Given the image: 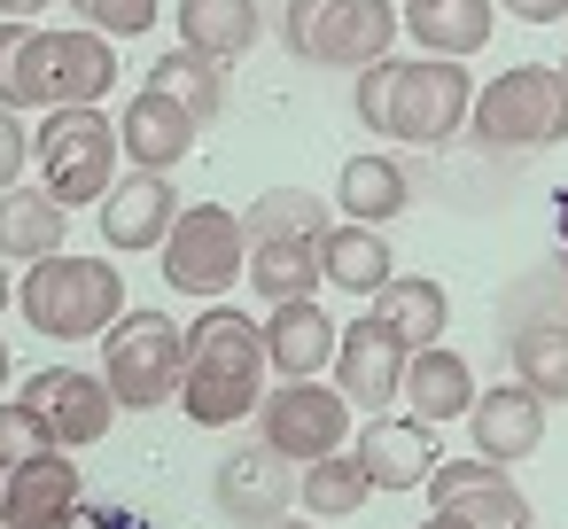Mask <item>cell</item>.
Instances as JSON below:
<instances>
[{
    "instance_id": "1",
    "label": "cell",
    "mask_w": 568,
    "mask_h": 529,
    "mask_svg": "<svg viewBox=\"0 0 568 529\" xmlns=\"http://www.w3.org/2000/svg\"><path fill=\"white\" fill-rule=\"evenodd\" d=\"M265 327L234 304H203L187 319V382H180V413L195 428H226L250 420L265 405Z\"/></svg>"
},
{
    "instance_id": "2",
    "label": "cell",
    "mask_w": 568,
    "mask_h": 529,
    "mask_svg": "<svg viewBox=\"0 0 568 529\" xmlns=\"http://www.w3.org/2000/svg\"><path fill=\"white\" fill-rule=\"evenodd\" d=\"M118 87V48L110 32L79 24V32H24L9 79H0V110H102V94Z\"/></svg>"
},
{
    "instance_id": "3",
    "label": "cell",
    "mask_w": 568,
    "mask_h": 529,
    "mask_svg": "<svg viewBox=\"0 0 568 529\" xmlns=\"http://www.w3.org/2000/svg\"><path fill=\"white\" fill-rule=\"evenodd\" d=\"M17 304H24V319H32L40 335L87 343V335H110V327L125 319V281H118V265H102V257H40V265L24 273Z\"/></svg>"
},
{
    "instance_id": "4",
    "label": "cell",
    "mask_w": 568,
    "mask_h": 529,
    "mask_svg": "<svg viewBox=\"0 0 568 529\" xmlns=\"http://www.w3.org/2000/svg\"><path fill=\"white\" fill-rule=\"evenodd\" d=\"M397 9L389 0H288V17H281V40L296 63H320V71H374L389 63L397 48Z\"/></svg>"
},
{
    "instance_id": "5",
    "label": "cell",
    "mask_w": 568,
    "mask_h": 529,
    "mask_svg": "<svg viewBox=\"0 0 568 529\" xmlns=\"http://www.w3.org/2000/svg\"><path fill=\"white\" fill-rule=\"evenodd\" d=\"M102 382H110L118 413H156L187 382V327L164 312H125L102 335Z\"/></svg>"
},
{
    "instance_id": "6",
    "label": "cell",
    "mask_w": 568,
    "mask_h": 529,
    "mask_svg": "<svg viewBox=\"0 0 568 529\" xmlns=\"http://www.w3.org/2000/svg\"><path fill=\"white\" fill-rule=\"evenodd\" d=\"M118 156H125V141L102 110H48L40 118V187L63 211L102 203L118 187Z\"/></svg>"
},
{
    "instance_id": "7",
    "label": "cell",
    "mask_w": 568,
    "mask_h": 529,
    "mask_svg": "<svg viewBox=\"0 0 568 529\" xmlns=\"http://www.w3.org/2000/svg\"><path fill=\"white\" fill-rule=\"evenodd\" d=\"M475 141L490 149H560L568 141V79L514 63L475 94Z\"/></svg>"
},
{
    "instance_id": "8",
    "label": "cell",
    "mask_w": 568,
    "mask_h": 529,
    "mask_svg": "<svg viewBox=\"0 0 568 529\" xmlns=\"http://www.w3.org/2000/svg\"><path fill=\"white\" fill-rule=\"evenodd\" d=\"M242 273H250V234H242V218H234L226 203H187V211L172 218V234H164V281H172L180 296L219 304Z\"/></svg>"
},
{
    "instance_id": "9",
    "label": "cell",
    "mask_w": 568,
    "mask_h": 529,
    "mask_svg": "<svg viewBox=\"0 0 568 529\" xmlns=\"http://www.w3.org/2000/svg\"><path fill=\"white\" fill-rule=\"evenodd\" d=\"M467 110H475V87H467V71H459L452 55H413V63H397L389 141H413V149L452 141V133L467 125Z\"/></svg>"
},
{
    "instance_id": "10",
    "label": "cell",
    "mask_w": 568,
    "mask_h": 529,
    "mask_svg": "<svg viewBox=\"0 0 568 529\" xmlns=\"http://www.w3.org/2000/svg\"><path fill=\"white\" fill-rule=\"evenodd\" d=\"M257 420H265V444L288 451L296 467H312V459H327V451L351 444V397L327 389V382H281V389H265Z\"/></svg>"
},
{
    "instance_id": "11",
    "label": "cell",
    "mask_w": 568,
    "mask_h": 529,
    "mask_svg": "<svg viewBox=\"0 0 568 529\" xmlns=\"http://www.w3.org/2000/svg\"><path fill=\"white\" fill-rule=\"evenodd\" d=\"M24 405L48 420V436H55L63 451L102 444V436H110V420H118L110 382H102V374H87V366H40V374L24 382Z\"/></svg>"
},
{
    "instance_id": "12",
    "label": "cell",
    "mask_w": 568,
    "mask_h": 529,
    "mask_svg": "<svg viewBox=\"0 0 568 529\" xmlns=\"http://www.w3.org/2000/svg\"><path fill=\"white\" fill-rule=\"evenodd\" d=\"M428 506L436 513H459L467 529H529V498L514 490V475L498 459H444L428 475Z\"/></svg>"
},
{
    "instance_id": "13",
    "label": "cell",
    "mask_w": 568,
    "mask_h": 529,
    "mask_svg": "<svg viewBox=\"0 0 568 529\" xmlns=\"http://www.w3.org/2000/svg\"><path fill=\"white\" fill-rule=\"evenodd\" d=\"M405 366H413V350L366 312V319H351L343 327V343H335V389L358 405V413H382V405H397L405 397Z\"/></svg>"
},
{
    "instance_id": "14",
    "label": "cell",
    "mask_w": 568,
    "mask_h": 529,
    "mask_svg": "<svg viewBox=\"0 0 568 529\" xmlns=\"http://www.w3.org/2000/svg\"><path fill=\"white\" fill-rule=\"evenodd\" d=\"M288 467H296V459H288V451H273V444L234 451V459L211 475L219 513H226V521H242V529H273V521H288V498H296V475H288Z\"/></svg>"
},
{
    "instance_id": "15",
    "label": "cell",
    "mask_w": 568,
    "mask_h": 529,
    "mask_svg": "<svg viewBox=\"0 0 568 529\" xmlns=\"http://www.w3.org/2000/svg\"><path fill=\"white\" fill-rule=\"evenodd\" d=\"M79 459L71 451H40L24 467H9L0 482V529H71L79 521Z\"/></svg>"
},
{
    "instance_id": "16",
    "label": "cell",
    "mask_w": 568,
    "mask_h": 529,
    "mask_svg": "<svg viewBox=\"0 0 568 529\" xmlns=\"http://www.w3.org/2000/svg\"><path fill=\"white\" fill-rule=\"evenodd\" d=\"M187 203H180V187H172V172H125L110 195H102V242L110 250H164V234H172V218H180Z\"/></svg>"
},
{
    "instance_id": "17",
    "label": "cell",
    "mask_w": 568,
    "mask_h": 529,
    "mask_svg": "<svg viewBox=\"0 0 568 529\" xmlns=\"http://www.w3.org/2000/svg\"><path fill=\"white\" fill-rule=\"evenodd\" d=\"M351 459L366 467L374 490H413V482H428V475L444 467V459H436V428H428V420H389V413H374V420L358 428Z\"/></svg>"
},
{
    "instance_id": "18",
    "label": "cell",
    "mask_w": 568,
    "mask_h": 529,
    "mask_svg": "<svg viewBox=\"0 0 568 529\" xmlns=\"http://www.w3.org/2000/svg\"><path fill=\"white\" fill-rule=\"evenodd\" d=\"M265 366L281 374V382H320V366H335V343H343V327L312 304V296H296V304H273L265 319Z\"/></svg>"
},
{
    "instance_id": "19",
    "label": "cell",
    "mask_w": 568,
    "mask_h": 529,
    "mask_svg": "<svg viewBox=\"0 0 568 529\" xmlns=\"http://www.w3.org/2000/svg\"><path fill=\"white\" fill-rule=\"evenodd\" d=\"M195 133H203V125H195L172 94H156V87H141V94L125 102V118H118V141H125L133 172H180L187 149H195Z\"/></svg>"
},
{
    "instance_id": "20",
    "label": "cell",
    "mask_w": 568,
    "mask_h": 529,
    "mask_svg": "<svg viewBox=\"0 0 568 529\" xmlns=\"http://www.w3.org/2000/svg\"><path fill=\"white\" fill-rule=\"evenodd\" d=\"M467 420H475V451H483V459H498V467H514V459H529V451L545 444V397H537V389H521V382L483 389Z\"/></svg>"
},
{
    "instance_id": "21",
    "label": "cell",
    "mask_w": 568,
    "mask_h": 529,
    "mask_svg": "<svg viewBox=\"0 0 568 529\" xmlns=\"http://www.w3.org/2000/svg\"><path fill=\"white\" fill-rule=\"evenodd\" d=\"M320 242H327V234H250V273H242V281H250L265 304H296V296H312V288L327 281Z\"/></svg>"
},
{
    "instance_id": "22",
    "label": "cell",
    "mask_w": 568,
    "mask_h": 529,
    "mask_svg": "<svg viewBox=\"0 0 568 529\" xmlns=\"http://www.w3.org/2000/svg\"><path fill=\"white\" fill-rule=\"evenodd\" d=\"M63 234H71V211L48 187H9L0 195V257H17V265L63 257Z\"/></svg>"
},
{
    "instance_id": "23",
    "label": "cell",
    "mask_w": 568,
    "mask_h": 529,
    "mask_svg": "<svg viewBox=\"0 0 568 529\" xmlns=\"http://www.w3.org/2000/svg\"><path fill=\"white\" fill-rule=\"evenodd\" d=\"M265 32V9L257 0H180V48L211 55V63H234L250 55Z\"/></svg>"
},
{
    "instance_id": "24",
    "label": "cell",
    "mask_w": 568,
    "mask_h": 529,
    "mask_svg": "<svg viewBox=\"0 0 568 529\" xmlns=\"http://www.w3.org/2000/svg\"><path fill=\"white\" fill-rule=\"evenodd\" d=\"M335 211L358 218V226H389V218H405V211H413V180H405V164H397V156H351L343 180H335Z\"/></svg>"
},
{
    "instance_id": "25",
    "label": "cell",
    "mask_w": 568,
    "mask_h": 529,
    "mask_svg": "<svg viewBox=\"0 0 568 529\" xmlns=\"http://www.w3.org/2000/svg\"><path fill=\"white\" fill-rule=\"evenodd\" d=\"M320 265H327V281L343 288V296H382L397 273V257H389V242H382V226H358V218H335L327 226V242H320Z\"/></svg>"
},
{
    "instance_id": "26",
    "label": "cell",
    "mask_w": 568,
    "mask_h": 529,
    "mask_svg": "<svg viewBox=\"0 0 568 529\" xmlns=\"http://www.w3.org/2000/svg\"><path fill=\"white\" fill-rule=\"evenodd\" d=\"M405 397H413V420H459V413H475V366L459 358V350H444V343H428V350H413V366H405Z\"/></svg>"
},
{
    "instance_id": "27",
    "label": "cell",
    "mask_w": 568,
    "mask_h": 529,
    "mask_svg": "<svg viewBox=\"0 0 568 529\" xmlns=\"http://www.w3.org/2000/svg\"><path fill=\"white\" fill-rule=\"evenodd\" d=\"M374 319L405 343V350H428L436 335H444V319H452V304H444V288L436 281H420V273H397L382 296H374Z\"/></svg>"
},
{
    "instance_id": "28",
    "label": "cell",
    "mask_w": 568,
    "mask_h": 529,
    "mask_svg": "<svg viewBox=\"0 0 568 529\" xmlns=\"http://www.w3.org/2000/svg\"><path fill=\"white\" fill-rule=\"evenodd\" d=\"M149 87H156V94H172V102H180L195 125L226 118V63H211V55H195V48H172V55H156Z\"/></svg>"
},
{
    "instance_id": "29",
    "label": "cell",
    "mask_w": 568,
    "mask_h": 529,
    "mask_svg": "<svg viewBox=\"0 0 568 529\" xmlns=\"http://www.w3.org/2000/svg\"><path fill=\"white\" fill-rule=\"evenodd\" d=\"M506 350H514V382L521 389H537L545 405L568 397V319H529V327L506 335Z\"/></svg>"
},
{
    "instance_id": "30",
    "label": "cell",
    "mask_w": 568,
    "mask_h": 529,
    "mask_svg": "<svg viewBox=\"0 0 568 529\" xmlns=\"http://www.w3.org/2000/svg\"><path fill=\"white\" fill-rule=\"evenodd\" d=\"M413 24V40L428 48V55H475L483 40H490V24H498V0H436V9H420V17H405Z\"/></svg>"
},
{
    "instance_id": "31",
    "label": "cell",
    "mask_w": 568,
    "mask_h": 529,
    "mask_svg": "<svg viewBox=\"0 0 568 529\" xmlns=\"http://www.w3.org/2000/svg\"><path fill=\"white\" fill-rule=\"evenodd\" d=\"M296 498H304L312 513H358V506L374 498V482H366V467H358L351 451H327V459H312V467L296 475Z\"/></svg>"
},
{
    "instance_id": "32",
    "label": "cell",
    "mask_w": 568,
    "mask_h": 529,
    "mask_svg": "<svg viewBox=\"0 0 568 529\" xmlns=\"http://www.w3.org/2000/svg\"><path fill=\"white\" fill-rule=\"evenodd\" d=\"M327 226H335V211L320 195H304V187H273L242 218V234H327Z\"/></svg>"
},
{
    "instance_id": "33",
    "label": "cell",
    "mask_w": 568,
    "mask_h": 529,
    "mask_svg": "<svg viewBox=\"0 0 568 529\" xmlns=\"http://www.w3.org/2000/svg\"><path fill=\"white\" fill-rule=\"evenodd\" d=\"M40 451H63V444L48 436V420H40L24 397H9V405H0V475L24 467V459H40Z\"/></svg>"
},
{
    "instance_id": "34",
    "label": "cell",
    "mask_w": 568,
    "mask_h": 529,
    "mask_svg": "<svg viewBox=\"0 0 568 529\" xmlns=\"http://www.w3.org/2000/svg\"><path fill=\"white\" fill-rule=\"evenodd\" d=\"M389 94H397V55L351 79V110H358V125H366V133H382V141H389Z\"/></svg>"
},
{
    "instance_id": "35",
    "label": "cell",
    "mask_w": 568,
    "mask_h": 529,
    "mask_svg": "<svg viewBox=\"0 0 568 529\" xmlns=\"http://www.w3.org/2000/svg\"><path fill=\"white\" fill-rule=\"evenodd\" d=\"M71 9H79L94 32H110V40H133V32L156 24V0H71Z\"/></svg>"
},
{
    "instance_id": "36",
    "label": "cell",
    "mask_w": 568,
    "mask_h": 529,
    "mask_svg": "<svg viewBox=\"0 0 568 529\" xmlns=\"http://www.w3.org/2000/svg\"><path fill=\"white\" fill-rule=\"evenodd\" d=\"M24 164H32V133L17 125V110H0V195L24 180Z\"/></svg>"
},
{
    "instance_id": "37",
    "label": "cell",
    "mask_w": 568,
    "mask_h": 529,
    "mask_svg": "<svg viewBox=\"0 0 568 529\" xmlns=\"http://www.w3.org/2000/svg\"><path fill=\"white\" fill-rule=\"evenodd\" d=\"M498 17H521V24H552L560 0H498Z\"/></svg>"
},
{
    "instance_id": "38",
    "label": "cell",
    "mask_w": 568,
    "mask_h": 529,
    "mask_svg": "<svg viewBox=\"0 0 568 529\" xmlns=\"http://www.w3.org/2000/svg\"><path fill=\"white\" fill-rule=\"evenodd\" d=\"M24 32H32V24H17V17H0V79H9V63H17V48H24Z\"/></svg>"
},
{
    "instance_id": "39",
    "label": "cell",
    "mask_w": 568,
    "mask_h": 529,
    "mask_svg": "<svg viewBox=\"0 0 568 529\" xmlns=\"http://www.w3.org/2000/svg\"><path fill=\"white\" fill-rule=\"evenodd\" d=\"M40 9H48V0H0V17H17V24H24V17H40Z\"/></svg>"
},
{
    "instance_id": "40",
    "label": "cell",
    "mask_w": 568,
    "mask_h": 529,
    "mask_svg": "<svg viewBox=\"0 0 568 529\" xmlns=\"http://www.w3.org/2000/svg\"><path fill=\"white\" fill-rule=\"evenodd\" d=\"M420 529H467V521H459V513H428Z\"/></svg>"
},
{
    "instance_id": "41",
    "label": "cell",
    "mask_w": 568,
    "mask_h": 529,
    "mask_svg": "<svg viewBox=\"0 0 568 529\" xmlns=\"http://www.w3.org/2000/svg\"><path fill=\"white\" fill-rule=\"evenodd\" d=\"M17 304V288H9V265H0V312H9Z\"/></svg>"
},
{
    "instance_id": "42",
    "label": "cell",
    "mask_w": 568,
    "mask_h": 529,
    "mask_svg": "<svg viewBox=\"0 0 568 529\" xmlns=\"http://www.w3.org/2000/svg\"><path fill=\"white\" fill-rule=\"evenodd\" d=\"M0 389H9V343H0Z\"/></svg>"
},
{
    "instance_id": "43",
    "label": "cell",
    "mask_w": 568,
    "mask_h": 529,
    "mask_svg": "<svg viewBox=\"0 0 568 529\" xmlns=\"http://www.w3.org/2000/svg\"><path fill=\"white\" fill-rule=\"evenodd\" d=\"M420 9H436V0H405V17H420Z\"/></svg>"
},
{
    "instance_id": "44",
    "label": "cell",
    "mask_w": 568,
    "mask_h": 529,
    "mask_svg": "<svg viewBox=\"0 0 568 529\" xmlns=\"http://www.w3.org/2000/svg\"><path fill=\"white\" fill-rule=\"evenodd\" d=\"M273 529H320V521H273Z\"/></svg>"
},
{
    "instance_id": "45",
    "label": "cell",
    "mask_w": 568,
    "mask_h": 529,
    "mask_svg": "<svg viewBox=\"0 0 568 529\" xmlns=\"http://www.w3.org/2000/svg\"><path fill=\"white\" fill-rule=\"evenodd\" d=\"M560 79H568V55H560Z\"/></svg>"
},
{
    "instance_id": "46",
    "label": "cell",
    "mask_w": 568,
    "mask_h": 529,
    "mask_svg": "<svg viewBox=\"0 0 568 529\" xmlns=\"http://www.w3.org/2000/svg\"><path fill=\"white\" fill-rule=\"evenodd\" d=\"M560 17H568V0H560Z\"/></svg>"
},
{
    "instance_id": "47",
    "label": "cell",
    "mask_w": 568,
    "mask_h": 529,
    "mask_svg": "<svg viewBox=\"0 0 568 529\" xmlns=\"http://www.w3.org/2000/svg\"><path fill=\"white\" fill-rule=\"evenodd\" d=\"M0 482H9V475H0Z\"/></svg>"
}]
</instances>
